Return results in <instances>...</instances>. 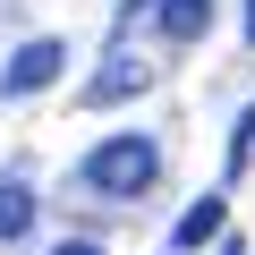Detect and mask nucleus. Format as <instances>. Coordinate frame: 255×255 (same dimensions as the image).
I'll use <instances>...</instances> for the list:
<instances>
[{
  "label": "nucleus",
  "instance_id": "obj_1",
  "mask_svg": "<svg viewBox=\"0 0 255 255\" xmlns=\"http://www.w3.org/2000/svg\"><path fill=\"white\" fill-rule=\"evenodd\" d=\"M77 187L102 196V204H136L162 187V136L153 128H119V136H102L85 162H77Z\"/></svg>",
  "mask_w": 255,
  "mask_h": 255
},
{
  "label": "nucleus",
  "instance_id": "obj_2",
  "mask_svg": "<svg viewBox=\"0 0 255 255\" xmlns=\"http://www.w3.org/2000/svg\"><path fill=\"white\" fill-rule=\"evenodd\" d=\"M162 85V68H153V51H136L128 34H111V51H102V68L77 85V102L85 111H119V102H136V94H153Z\"/></svg>",
  "mask_w": 255,
  "mask_h": 255
},
{
  "label": "nucleus",
  "instance_id": "obj_3",
  "mask_svg": "<svg viewBox=\"0 0 255 255\" xmlns=\"http://www.w3.org/2000/svg\"><path fill=\"white\" fill-rule=\"evenodd\" d=\"M60 68H68V43H60V34H26L9 60H0V102H34V94H51Z\"/></svg>",
  "mask_w": 255,
  "mask_h": 255
},
{
  "label": "nucleus",
  "instance_id": "obj_4",
  "mask_svg": "<svg viewBox=\"0 0 255 255\" xmlns=\"http://www.w3.org/2000/svg\"><path fill=\"white\" fill-rule=\"evenodd\" d=\"M221 221H230V196L213 187V196H196L179 221H170V255H187V247H213L221 238Z\"/></svg>",
  "mask_w": 255,
  "mask_h": 255
},
{
  "label": "nucleus",
  "instance_id": "obj_5",
  "mask_svg": "<svg viewBox=\"0 0 255 255\" xmlns=\"http://www.w3.org/2000/svg\"><path fill=\"white\" fill-rule=\"evenodd\" d=\"M153 34L162 43H204L213 34V0H162V9H153Z\"/></svg>",
  "mask_w": 255,
  "mask_h": 255
},
{
  "label": "nucleus",
  "instance_id": "obj_6",
  "mask_svg": "<svg viewBox=\"0 0 255 255\" xmlns=\"http://www.w3.org/2000/svg\"><path fill=\"white\" fill-rule=\"evenodd\" d=\"M34 221H43V196H34L26 179H0V247H17Z\"/></svg>",
  "mask_w": 255,
  "mask_h": 255
},
{
  "label": "nucleus",
  "instance_id": "obj_7",
  "mask_svg": "<svg viewBox=\"0 0 255 255\" xmlns=\"http://www.w3.org/2000/svg\"><path fill=\"white\" fill-rule=\"evenodd\" d=\"M247 162H255V102L238 111V128H230V153H221V170L230 179H247Z\"/></svg>",
  "mask_w": 255,
  "mask_h": 255
},
{
  "label": "nucleus",
  "instance_id": "obj_8",
  "mask_svg": "<svg viewBox=\"0 0 255 255\" xmlns=\"http://www.w3.org/2000/svg\"><path fill=\"white\" fill-rule=\"evenodd\" d=\"M51 255H102V238H60Z\"/></svg>",
  "mask_w": 255,
  "mask_h": 255
},
{
  "label": "nucleus",
  "instance_id": "obj_9",
  "mask_svg": "<svg viewBox=\"0 0 255 255\" xmlns=\"http://www.w3.org/2000/svg\"><path fill=\"white\" fill-rule=\"evenodd\" d=\"M238 34H247V51H255V0H238Z\"/></svg>",
  "mask_w": 255,
  "mask_h": 255
},
{
  "label": "nucleus",
  "instance_id": "obj_10",
  "mask_svg": "<svg viewBox=\"0 0 255 255\" xmlns=\"http://www.w3.org/2000/svg\"><path fill=\"white\" fill-rule=\"evenodd\" d=\"M213 255H247V238H213Z\"/></svg>",
  "mask_w": 255,
  "mask_h": 255
}]
</instances>
